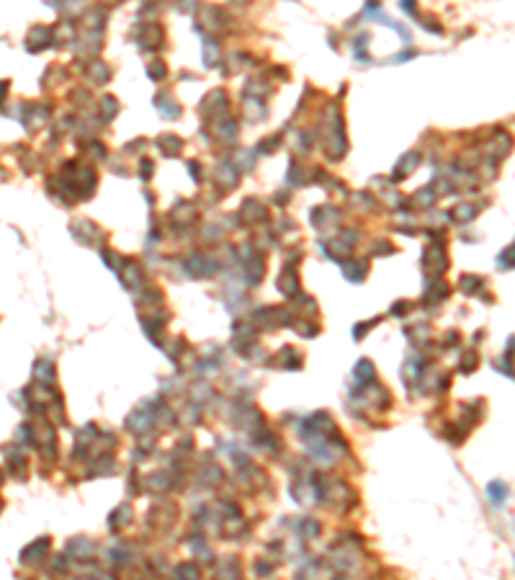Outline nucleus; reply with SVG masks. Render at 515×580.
Returning a JSON list of instances; mask_svg holds the SVG:
<instances>
[{"mask_svg":"<svg viewBox=\"0 0 515 580\" xmlns=\"http://www.w3.org/2000/svg\"><path fill=\"white\" fill-rule=\"evenodd\" d=\"M47 549H49V539H39V542H34L31 547L24 549L21 560H24V562H39L41 554H47Z\"/></svg>","mask_w":515,"mask_h":580,"instance_id":"obj_1","label":"nucleus"}]
</instances>
